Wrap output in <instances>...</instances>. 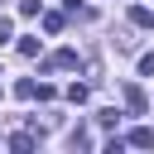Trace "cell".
Masks as SVG:
<instances>
[{
	"label": "cell",
	"mask_w": 154,
	"mask_h": 154,
	"mask_svg": "<svg viewBox=\"0 0 154 154\" xmlns=\"http://www.w3.org/2000/svg\"><path fill=\"white\" fill-rule=\"evenodd\" d=\"M140 72H144V77H154V53H140Z\"/></svg>",
	"instance_id": "cell-12"
},
{
	"label": "cell",
	"mask_w": 154,
	"mask_h": 154,
	"mask_svg": "<svg viewBox=\"0 0 154 154\" xmlns=\"http://www.w3.org/2000/svg\"><path fill=\"white\" fill-rule=\"evenodd\" d=\"M19 53H24V58H34V53H38V38H29V34H24V38H19Z\"/></svg>",
	"instance_id": "cell-10"
},
{
	"label": "cell",
	"mask_w": 154,
	"mask_h": 154,
	"mask_svg": "<svg viewBox=\"0 0 154 154\" xmlns=\"http://www.w3.org/2000/svg\"><path fill=\"white\" fill-rule=\"evenodd\" d=\"M67 140H72V149H87V144H91V135H87V130H72Z\"/></svg>",
	"instance_id": "cell-11"
},
{
	"label": "cell",
	"mask_w": 154,
	"mask_h": 154,
	"mask_svg": "<svg viewBox=\"0 0 154 154\" xmlns=\"http://www.w3.org/2000/svg\"><path fill=\"white\" fill-rule=\"evenodd\" d=\"M125 144H135V149H149V144H154V130H149V125H135Z\"/></svg>",
	"instance_id": "cell-3"
},
{
	"label": "cell",
	"mask_w": 154,
	"mask_h": 154,
	"mask_svg": "<svg viewBox=\"0 0 154 154\" xmlns=\"http://www.w3.org/2000/svg\"><path fill=\"white\" fill-rule=\"evenodd\" d=\"M10 34H14V29H10V19L0 14V43H10Z\"/></svg>",
	"instance_id": "cell-13"
},
{
	"label": "cell",
	"mask_w": 154,
	"mask_h": 154,
	"mask_svg": "<svg viewBox=\"0 0 154 154\" xmlns=\"http://www.w3.org/2000/svg\"><path fill=\"white\" fill-rule=\"evenodd\" d=\"M125 106H130L135 116H144V111H149V101H144V91H140L135 82H125Z\"/></svg>",
	"instance_id": "cell-2"
},
{
	"label": "cell",
	"mask_w": 154,
	"mask_h": 154,
	"mask_svg": "<svg viewBox=\"0 0 154 154\" xmlns=\"http://www.w3.org/2000/svg\"><path fill=\"white\" fill-rule=\"evenodd\" d=\"M10 149H34V135H24V130H19V135H10Z\"/></svg>",
	"instance_id": "cell-9"
},
{
	"label": "cell",
	"mask_w": 154,
	"mask_h": 154,
	"mask_svg": "<svg viewBox=\"0 0 154 154\" xmlns=\"http://www.w3.org/2000/svg\"><path fill=\"white\" fill-rule=\"evenodd\" d=\"M96 120H101V125H106V130H111V125H116V120H120V111H116V106H106V111H96Z\"/></svg>",
	"instance_id": "cell-8"
},
{
	"label": "cell",
	"mask_w": 154,
	"mask_h": 154,
	"mask_svg": "<svg viewBox=\"0 0 154 154\" xmlns=\"http://www.w3.org/2000/svg\"><path fill=\"white\" fill-rule=\"evenodd\" d=\"M130 24H140V29H154V10H144V5H130Z\"/></svg>",
	"instance_id": "cell-5"
},
{
	"label": "cell",
	"mask_w": 154,
	"mask_h": 154,
	"mask_svg": "<svg viewBox=\"0 0 154 154\" xmlns=\"http://www.w3.org/2000/svg\"><path fill=\"white\" fill-rule=\"evenodd\" d=\"M58 67H77V53H72V48H58V53L43 63V72H58Z\"/></svg>",
	"instance_id": "cell-1"
},
{
	"label": "cell",
	"mask_w": 154,
	"mask_h": 154,
	"mask_svg": "<svg viewBox=\"0 0 154 154\" xmlns=\"http://www.w3.org/2000/svg\"><path fill=\"white\" fill-rule=\"evenodd\" d=\"M63 24H67V19H63L58 10H48V14H43V29H48V34H63Z\"/></svg>",
	"instance_id": "cell-6"
},
{
	"label": "cell",
	"mask_w": 154,
	"mask_h": 154,
	"mask_svg": "<svg viewBox=\"0 0 154 154\" xmlns=\"http://www.w3.org/2000/svg\"><path fill=\"white\" fill-rule=\"evenodd\" d=\"M14 96H19V101H34V96H38V82H34V77H19V82H14Z\"/></svg>",
	"instance_id": "cell-4"
},
{
	"label": "cell",
	"mask_w": 154,
	"mask_h": 154,
	"mask_svg": "<svg viewBox=\"0 0 154 154\" xmlns=\"http://www.w3.org/2000/svg\"><path fill=\"white\" fill-rule=\"evenodd\" d=\"M67 101H72V106H82V101H87V87H82V82H72V87H67Z\"/></svg>",
	"instance_id": "cell-7"
}]
</instances>
